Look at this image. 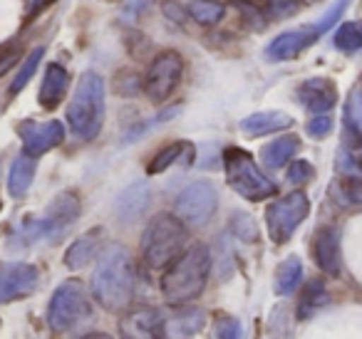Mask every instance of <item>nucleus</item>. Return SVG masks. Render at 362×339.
<instances>
[{
    "mask_svg": "<svg viewBox=\"0 0 362 339\" xmlns=\"http://www.w3.org/2000/svg\"><path fill=\"white\" fill-rule=\"evenodd\" d=\"M102 238H105V230L102 228H92V230H87V233H82L80 238L67 248V253H65L67 268L70 270L85 268V265L102 250Z\"/></svg>",
    "mask_w": 362,
    "mask_h": 339,
    "instance_id": "17",
    "label": "nucleus"
},
{
    "mask_svg": "<svg viewBox=\"0 0 362 339\" xmlns=\"http://www.w3.org/2000/svg\"><path fill=\"white\" fill-rule=\"evenodd\" d=\"M90 317V299H87L85 285L80 280H65L52 292L50 307H47V322L55 332H67L77 327L82 319Z\"/></svg>",
    "mask_w": 362,
    "mask_h": 339,
    "instance_id": "7",
    "label": "nucleus"
},
{
    "mask_svg": "<svg viewBox=\"0 0 362 339\" xmlns=\"http://www.w3.org/2000/svg\"><path fill=\"white\" fill-rule=\"evenodd\" d=\"M105 121V80L97 72H85L67 107V124L82 141H92Z\"/></svg>",
    "mask_w": 362,
    "mask_h": 339,
    "instance_id": "3",
    "label": "nucleus"
},
{
    "mask_svg": "<svg viewBox=\"0 0 362 339\" xmlns=\"http://www.w3.org/2000/svg\"><path fill=\"white\" fill-rule=\"evenodd\" d=\"M136 287L134 260L122 245H110L102 253L97 270L92 275V295L110 312H122L129 307Z\"/></svg>",
    "mask_w": 362,
    "mask_h": 339,
    "instance_id": "1",
    "label": "nucleus"
},
{
    "mask_svg": "<svg viewBox=\"0 0 362 339\" xmlns=\"http://www.w3.org/2000/svg\"><path fill=\"white\" fill-rule=\"evenodd\" d=\"M298 149H300V139L296 134H283L268 146H263L261 159L268 169H281V166H286L298 154Z\"/></svg>",
    "mask_w": 362,
    "mask_h": 339,
    "instance_id": "20",
    "label": "nucleus"
},
{
    "mask_svg": "<svg viewBox=\"0 0 362 339\" xmlns=\"http://www.w3.org/2000/svg\"><path fill=\"white\" fill-rule=\"evenodd\" d=\"M347 6H350V0H337V3H332L330 8H327V13L322 16V20L317 23V30L320 32H325V30H330L332 25H335L337 20H340V16L347 11Z\"/></svg>",
    "mask_w": 362,
    "mask_h": 339,
    "instance_id": "35",
    "label": "nucleus"
},
{
    "mask_svg": "<svg viewBox=\"0 0 362 339\" xmlns=\"http://www.w3.org/2000/svg\"><path fill=\"white\" fill-rule=\"evenodd\" d=\"M187 151H192V146H189L187 141H174V144H169L166 149H161L159 154H156L154 159L149 161L146 171H149L151 176H154V174H164V171L169 169L171 164H176V161L181 159V154H187Z\"/></svg>",
    "mask_w": 362,
    "mask_h": 339,
    "instance_id": "25",
    "label": "nucleus"
},
{
    "mask_svg": "<svg viewBox=\"0 0 362 339\" xmlns=\"http://www.w3.org/2000/svg\"><path fill=\"white\" fill-rule=\"evenodd\" d=\"M332 131V117L327 114H315L310 121H308V134L313 136V139H325L327 134Z\"/></svg>",
    "mask_w": 362,
    "mask_h": 339,
    "instance_id": "34",
    "label": "nucleus"
},
{
    "mask_svg": "<svg viewBox=\"0 0 362 339\" xmlns=\"http://www.w3.org/2000/svg\"><path fill=\"white\" fill-rule=\"evenodd\" d=\"M293 126V117L286 112H256V114L246 117L241 121V131L248 136H263V134H273V131H283Z\"/></svg>",
    "mask_w": 362,
    "mask_h": 339,
    "instance_id": "19",
    "label": "nucleus"
},
{
    "mask_svg": "<svg viewBox=\"0 0 362 339\" xmlns=\"http://www.w3.org/2000/svg\"><path fill=\"white\" fill-rule=\"evenodd\" d=\"M187 243V228L176 215L159 213L141 233V258L149 270H166L181 255Z\"/></svg>",
    "mask_w": 362,
    "mask_h": 339,
    "instance_id": "4",
    "label": "nucleus"
},
{
    "mask_svg": "<svg viewBox=\"0 0 362 339\" xmlns=\"http://www.w3.org/2000/svg\"><path fill=\"white\" fill-rule=\"evenodd\" d=\"M308 213H310V201H308V196L303 191L288 194L281 201H276L266 210V225L273 243H288L298 225L308 218Z\"/></svg>",
    "mask_w": 362,
    "mask_h": 339,
    "instance_id": "9",
    "label": "nucleus"
},
{
    "mask_svg": "<svg viewBox=\"0 0 362 339\" xmlns=\"http://www.w3.org/2000/svg\"><path fill=\"white\" fill-rule=\"evenodd\" d=\"M18 134H21L23 139V146H25V154L30 156H42L47 154L50 149H55V146L62 144V139H65V126H62V121H23L21 126H18Z\"/></svg>",
    "mask_w": 362,
    "mask_h": 339,
    "instance_id": "12",
    "label": "nucleus"
},
{
    "mask_svg": "<svg viewBox=\"0 0 362 339\" xmlns=\"http://www.w3.org/2000/svg\"><path fill=\"white\" fill-rule=\"evenodd\" d=\"M298 102H300L310 114H325V112H330L332 107H335L337 90L325 77H313V80L300 85V90H298Z\"/></svg>",
    "mask_w": 362,
    "mask_h": 339,
    "instance_id": "15",
    "label": "nucleus"
},
{
    "mask_svg": "<svg viewBox=\"0 0 362 339\" xmlns=\"http://www.w3.org/2000/svg\"><path fill=\"white\" fill-rule=\"evenodd\" d=\"M40 270L30 263H0V304L35 292Z\"/></svg>",
    "mask_w": 362,
    "mask_h": 339,
    "instance_id": "11",
    "label": "nucleus"
},
{
    "mask_svg": "<svg viewBox=\"0 0 362 339\" xmlns=\"http://www.w3.org/2000/svg\"><path fill=\"white\" fill-rule=\"evenodd\" d=\"M345 134H347V141H350L355 149L362 146V114H360V100L350 97L345 107Z\"/></svg>",
    "mask_w": 362,
    "mask_h": 339,
    "instance_id": "26",
    "label": "nucleus"
},
{
    "mask_svg": "<svg viewBox=\"0 0 362 339\" xmlns=\"http://www.w3.org/2000/svg\"><path fill=\"white\" fill-rule=\"evenodd\" d=\"M202 322H204L202 309L181 307L169 319H164V329L169 334H174V337H189V334H197L202 329Z\"/></svg>",
    "mask_w": 362,
    "mask_h": 339,
    "instance_id": "23",
    "label": "nucleus"
},
{
    "mask_svg": "<svg viewBox=\"0 0 362 339\" xmlns=\"http://www.w3.org/2000/svg\"><path fill=\"white\" fill-rule=\"evenodd\" d=\"M211 339H241V322L231 314H218L214 319Z\"/></svg>",
    "mask_w": 362,
    "mask_h": 339,
    "instance_id": "31",
    "label": "nucleus"
},
{
    "mask_svg": "<svg viewBox=\"0 0 362 339\" xmlns=\"http://www.w3.org/2000/svg\"><path fill=\"white\" fill-rule=\"evenodd\" d=\"M335 47L342 52H357L362 47V23H342L335 30Z\"/></svg>",
    "mask_w": 362,
    "mask_h": 339,
    "instance_id": "27",
    "label": "nucleus"
},
{
    "mask_svg": "<svg viewBox=\"0 0 362 339\" xmlns=\"http://www.w3.org/2000/svg\"><path fill=\"white\" fill-rule=\"evenodd\" d=\"M77 215H80V198H77V194H72V191L60 194L50 206H47L45 215L30 218L23 223V228L18 230L16 240L21 245L37 243V240H55L75 223Z\"/></svg>",
    "mask_w": 362,
    "mask_h": 339,
    "instance_id": "5",
    "label": "nucleus"
},
{
    "mask_svg": "<svg viewBox=\"0 0 362 339\" xmlns=\"http://www.w3.org/2000/svg\"><path fill=\"white\" fill-rule=\"evenodd\" d=\"M146 201H149L146 186H132L129 191H124V196H122V201H119V215L134 218V215H139L141 210H144Z\"/></svg>",
    "mask_w": 362,
    "mask_h": 339,
    "instance_id": "28",
    "label": "nucleus"
},
{
    "mask_svg": "<svg viewBox=\"0 0 362 339\" xmlns=\"http://www.w3.org/2000/svg\"><path fill=\"white\" fill-rule=\"evenodd\" d=\"M67 85H70V75L62 65L57 62H50L45 67V75H42V85H40V105L45 109H55L62 102L67 92Z\"/></svg>",
    "mask_w": 362,
    "mask_h": 339,
    "instance_id": "18",
    "label": "nucleus"
},
{
    "mask_svg": "<svg viewBox=\"0 0 362 339\" xmlns=\"http://www.w3.org/2000/svg\"><path fill=\"white\" fill-rule=\"evenodd\" d=\"M164 317L154 307H136L122 317V339H164Z\"/></svg>",
    "mask_w": 362,
    "mask_h": 339,
    "instance_id": "13",
    "label": "nucleus"
},
{
    "mask_svg": "<svg viewBox=\"0 0 362 339\" xmlns=\"http://www.w3.org/2000/svg\"><path fill=\"white\" fill-rule=\"evenodd\" d=\"M18 60H21V55H18V52H6V55H0V77L8 75V72L18 65Z\"/></svg>",
    "mask_w": 362,
    "mask_h": 339,
    "instance_id": "40",
    "label": "nucleus"
},
{
    "mask_svg": "<svg viewBox=\"0 0 362 339\" xmlns=\"http://www.w3.org/2000/svg\"><path fill=\"white\" fill-rule=\"evenodd\" d=\"M313 258L325 275H330V278L340 275V233L332 225L317 230L315 240H313Z\"/></svg>",
    "mask_w": 362,
    "mask_h": 339,
    "instance_id": "16",
    "label": "nucleus"
},
{
    "mask_svg": "<svg viewBox=\"0 0 362 339\" xmlns=\"http://www.w3.org/2000/svg\"><path fill=\"white\" fill-rule=\"evenodd\" d=\"M80 339H112V337H107L105 332H90V334H85V337H80Z\"/></svg>",
    "mask_w": 362,
    "mask_h": 339,
    "instance_id": "41",
    "label": "nucleus"
},
{
    "mask_svg": "<svg viewBox=\"0 0 362 339\" xmlns=\"http://www.w3.org/2000/svg\"><path fill=\"white\" fill-rule=\"evenodd\" d=\"M211 273V253L206 245L197 243L179 255L161 275V295L169 304H187L197 299L206 287Z\"/></svg>",
    "mask_w": 362,
    "mask_h": 339,
    "instance_id": "2",
    "label": "nucleus"
},
{
    "mask_svg": "<svg viewBox=\"0 0 362 339\" xmlns=\"http://www.w3.org/2000/svg\"><path fill=\"white\" fill-rule=\"evenodd\" d=\"M42 55H45V50H42V47H35V50H33L30 55H28L25 60H23L21 72H18L16 80H13V85H11V92H13V95H18V92L25 90L28 82H30V80H33V75H35L37 65H40Z\"/></svg>",
    "mask_w": 362,
    "mask_h": 339,
    "instance_id": "29",
    "label": "nucleus"
},
{
    "mask_svg": "<svg viewBox=\"0 0 362 339\" xmlns=\"http://www.w3.org/2000/svg\"><path fill=\"white\" fill-rule=\"evenodd\" d=\"M303 278V263L298 255H291L281 263L278 268V278H276V292L278 295H291L293 290L300 285Z\"/></svg>",
    "mask_w": 362,
    "mask_h": 339,
    "instance_id": "24",
    "label": "nucleus"
},
{
    "mask_svg": "<svg viewBox=\"0 0 362 339\" xmlns=\"http://www.w3.org/2000/svg\"><path fill=\"white\" fill-rule=\"evenodd\" d=\"M298 0H268V13L273 18H291L298 11Z\"/></svg>",
    "mask_w": 362,
    "mask_h": 339,
    "instance_id": "37",
    "label": "nucleus"
},
{
    "mask_svg": "<svg viewBox=\"0 0 362 339\" xmlns=\"http://www.w3.org/2000/svg\"><path fill=\"white\" fill-rule=\"evenodd\" d=\"M305 3H315V0H305Z\"/></svg>",
    "mask_w": 362,
    "mask_h": 339,
    "instance_id": "42",
    "label": "nucleus"
},
{
    "mask_svg": "<svg viewBox=\"0 0 362 339\" xmlns=\"http://www.w3.org/2000/svg\"><path fill=\"white\" fill-rule=\"evenodd\" d=\"M35 179V156L21 154L11 166V176H8V191H11L13 198H21L28 194V189L33 186Z\"/></svg>",
    "mask_w": 362,
    "mask_h": 339,
    "instance_id": "21",
    "label": "nucleus"
},
{
    "mask_svg": "<svg viewBox=\"0 0 362 339\" xmlns=\"http://www.w3.org/2000/svg\"><path fill=\"white\" fill-rule=\"evenodd\" d=\"M223 169H226L228 186L246 201H266L276 194V184L266 179V174H261L248 151L236 149V146L226 149L223 151Z\"/></svg>",
    "mask_w": 362,
    "mask_h": 339,
    "instance_id": "6",
    "label": "nucleus"
},
{
    "mask_svg": "<svg viewBox=\"0 0 362 339\" xmlns=\"http://www.w3.org/2000/svg\"><path fill=\"white\" fill-rule=\"evenodd\" d=\"M176 112H179V107H169V109H164L161 114H156L151 121H146V124H139L134 131H132L129 136H127V141H132V139H139V136H144L146 131L151 129V126H156V124H164V121H169V119H174L176 117Z\"/></svg>",
    "mask_w": 362,
    "mask_h": 339,
    "instance_id": "36",
    "label": "nucleus"
},
{
    "mask_svg": "<svg viewBox=\"0 0 362 339\" xmlns=\"http://www.w3.org/2000/svg\"><path fill=\"white\" fill-rule=\"evenodd\" d=\"M181 75H184V60H181L179 52L174 50L159 52L151 60L149 70L144 75V92L149 95V100L164 102L181 82Z\"/></svg>",
    "mask_w": 362,
    "mask_h": 339,
    "instance_id": "10",
    "label": "nucleus"
},
{
    "mask_svg": "<svg viewBox=\"0 0 362 339\" xmlns=\"http://www.w3.org/2000/svg\"><path fill=\"white\" fill-rule=\"evenodd\" d=\"M161 8H164V13H169V18L174 23L187 20V11H184V8H179L176 3H171V0H164V3H161Z\"/></svg>",
    "mask_w": 362,
    "mask_h": 339,
    "instance_id": "39",
    "label": "nucleus"
},
{
    "mask_svg": "<svg viewBox=\"0 0 362 339\" xmlns=\"http://www.w3.org/2000/svg\"><path fill=\"white\" fill-rule=\"evenodd\" d=\"M218 208V194L214 189L211 181H197V184L187 186L176 198L174 213L189 228H202L214 218Z\"/></svg>",
    "mask_w": 362,
    "mask_h": 339,
    "instance_id": "8",
    "label": "nucleus"
},
{
    "mask_svg": "<svg viewBox=\"0 0 362 339\" xmlns=\"http://www.w3.org/2000/svg\"><path fill=\"white\" fill-rule=\"evenodd\" d=\"M337 198L347 206H362V181L360 179H345L340 184Z\"/></svg>",
    "mask_w": 362,
    "mask_h": 339,
    "instance_id": "32",
    "label": "nucleus"
},
{
    "mask_svg": "<svg viewBox=\"0 0 362 339\" xmlns=\"http://www.w3.org/2000/svg\"><path fill=\"white\" fill-rule=\"evenodd\" d=\"M223 6H218V3H211V0H197L192 6V16L197 23H202V25H216L218 20L223 18Z\"/></svg>",
    "mask_w": 362,
    "mask_h": 339,
    "instance_id": "30",
    "label": "nucleus"
},
{
    "mask_svg": "<svg viewBox=\"0 0 362 339\" xmlns=\"http://www.w3.org/2000/svg\"><path fill=\"white\" fill-rule=\"evenodd\" d=\"M330 302V292H327L322 280H310L305 287L300 290V299H298V317L308 319L315 312H320L325 304Z\"/></svg>",
    "mask_w": 362,
    "mask_h": 339,
    "instance_id": "22",
    "label": "nucleus"
},
{
    "mask_svg": "<svg viewBox=\"0 0 362 339\" xmlns=\"http://www.w3.org/2000/svg\"><path fill=\"white\" fill-rule=\"evenodd\" d=\"M55 0H25V16L28 18H35L40 16L45 8H50Z\"/></svg>",
    "mask_w": 362,
    "mask_h": 339,
    "instance_id": "38",
    "label": "nucleus"
},
{
    "mask_svg": "<svg viewBox=\"0 0 362 339\" xmlns=\"http://www.w3.org/2000/svg\"><path fill=\"white\" fill-rule=\"evenodd\" d=\"M320 30L317 28H300V30H288L278 35L271 45L266 47V60L268 62H288L293 57L300 55L305 47H310L317 40Z\"/></svg>",
    "mask_w": 362,
    "mask_h": 339,
    "instance_id": "14",
    "label": "nucleus"
},
{
    "mask_svg": "<svg viewBox=\"0 0 362 339\" xmlns=\"http://www.w3.org/2000/svg\"><path fill=\"white\" fill-rule=\"evenodd\" d=\"M313 174H315V169H313V164H308V161H293L291 169H288V181L296 186H305L308 181L313 179Z\"/></svg>",
    "mask_w": 362,
    "mask_h": 339,
    "instance_id": "33",
    "label": "nucleus"
}]
</instances>
